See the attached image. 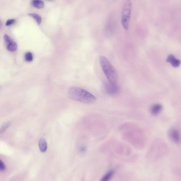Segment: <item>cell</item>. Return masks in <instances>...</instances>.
<instances>
[{"label": "cell", "instance_id": "cell-1", "mask_svg": "<svg viewBox=\"0 0 181 181\" xmlns=\"http://www.w3.org/2000/svg\"><path fill=\"white\" fill-rule=\"evenodd\" d=\"M68 96L71 100L86 104H92L96 101V98L94 95L79 87H72L69 88Z\"/></svg>", "mask_w": 181, "mask_h": 181}, {"label": "cell", "instance_id": "cell-2", "mask_svg": "<svg viewBox=\"0 0 181 181\" xmlns=\"http://www.w3.org/2000/svg\"><path fill=\"white\" fill-rule=\"evenodd\" d=\"M99 62L101 68L108 79L109 82L112 83H116L118 79L117 73L111 62L104 56H101L100 57Z\"/></svg>", "mask_w": 181, "mask_h": 181}, {"label": "cell", "instance_id": "cell-3", "mask_svg": "<svg viewBox=\"0 0 181 181\" xmlns=\"http://www.w3.org/2000/svg\"><path fill=\"white\" fill-rule=\"evenodd\" d=\"M132 12V3L130 0H126L123 5L121 14V24L124 30H127L129 28L131 15Z\"/></svg>", "mask_w": 181, "mask_h": 181}, {"label": "cell", "instance_id": "cell-4", "mask_svg": "<svg viewBox=\"0 0 181 181\" xmlns=\"http://www.w3.org/2000/svg\"><path fill=\"white\" fill-rule=\"evenodd\" d=\"M4 39L5 41V45L7 50L11 52H14L17 50L18 48L17 43H16L10 36L7 35H5L4 36Z\"/></svg>", "mask_w": 181, "mask_h": 181}, {"label": "cell", "instance_id": "cell-5", "mask_svg": "<svg viewBox=\"0 0 181 181\" xmlns=\"http://www.w3.org/2000/svg\"><path fill=\"white\" fill-rule=\"evenodd\" d=\"M104 89L105 92L109 95H114L117 93L119 90L118 86L116 83H112L109 82L104 84Z\"/></svg>", "mask_w": 181, "mask_h": 181}, {"label": "cell", "instance_id": "cell-6", "mask_svg": "<svg viewBox=\"0 0 181 181\" xmlns=\"http://www.w3.org/2000/svg\"><path fill=\"white\" fill-rule=\"evenodd\" d=\"M169 138L176 143H179L180 141V135L179 130L176 129H171L168 132Z\"/></svg>", "mask_w": 181, "mask_h": 181}, {"label": "cell", "instance_id": "cell-7", "mask_svg": "<svg viewBox=\"0 0 181 181\" xmlns=\"http://www.w3.org/2000/svg\"><path fill=\"white\" fill-rule=\"evenodd\" d=\"M166 61L171 64L172 66L174 67H178L181 64V60L176 58L174 55L171 54L167 57Z\"/></svg>", "mask_w": 181, "mask_h": 181}, {"label": "cell", "instance_id": "cell-8", "mask_svg": "<svg viewBox=\"0 0 181 181\" xmlns=\"http://www.w3.org/2000/svg\"><path fill=\"white\" fill-rule=\"evenodd\" d=\"M163 110V106L160 104H155L150 108V112L154 116L160 114Z\"/></svg>", "mask_w": 181, "mask_h": 181}, {"label": "cell", "instance_id": "cell-9", "mask_svg": "<svg viewBox=\"0 0 181 181\" xmlns=\"http://www.w3.org/2000/svg\"><path fill=\"white\" fill-rule=\"evenodd\" d=\"M39 149L42 152H45L47 149V143L45 138H41L38 143Z\"/></svg>", "mask_w": 181, "mask_h": 181}, {"label": "cell", "instance_id": "cell-10", "mask_svg": "<svg viewBox=\"0 0 181 181\" xmlns=\"http://www.w3.org/2000/svg\"><path fill=\"white\" fill-rule=\"evenodd\" d=\"M32 4L37 9H42L44 7V2L42 0H32Z\"/></svg>", "mask_w": 181, "mask_h": 181}, {"label": "cell", "instance_id": "cell-11", "mask_svg": "<svg viewBox=\"0 0 181 181\" xmlns=\"http://www.w3.org/2000/svg\"><path fill=\"white\" fill-rule=\"evenodd\" d=\"M114 174V171L113 170H111L106 173L105 175L101 178L100 181H109L111 179L112 176Z\"/></svg>", "mask_w": 181, "mask_h": 181}, {"label": "cell", "instance_id": "cell-12", "mask_svg": "<svg viewBox=\"0 0 181 181\" xmlns=\"http://www.w3.org/2000/svg\"><path fill=\"white\" fill-rule=\"evenodd\" d=\"M29 15L35 20V21L38 24H41L42 21V19L39 15L36 13H30Z\"/></svg>", "mask_w": 181, "mask_h": 181}, {"label": "cell", "instance_id": "cell-13", "mask_svg": "<svg viewBox=\"0 0 181 181\" xmlns=\"http://www.w3.org/2000/svg\"><path fill=\"white\" fill-rule=\"evenodd\" d=\"M11 125V122H5L4 124H3L1 128V133H2L7 129Z\"/></svg>", "mask_w": 181, "mask_h": 181}, {"label": "cell", "instance_id": "cell-14", "mask_svg": "<svg viewBox=\"0 0 181 181\" xmlns=\"http://www.w3.org/2000/svg\"><path fill=\"white\" fill-rule=\"evenodd\" d=\"M25 60L27 62H32L33 60V55L32 54V52H27L25 54Z\"/></svg>", "mask_w": 181, "mask_h": 181}, {"label": "cell", "instance_id": "cell-15", "mask_svg": "<svg viewBox=\"0 0 181 181\" xmlns=\"http://www.w3.org/2000/svg\"><path fill=\"white\" fill-rule=\"evenodd\" d=\"M16 21L15 19H9L7 21L5 24L7 26H11L13 24H14L16 23Z\"/></svg>", "mask_w": 181, "mask_h": 181}, {"label": "cell", "instance_id": "cell-16", "mask_svg": "<svg viewBox=\"0 0 181 181\" xmlns=\"http://www.w3.org/2000/svg\"><path fill=\"white\" fill-rule=\"evenodd\" d=\"M0 168H1V170L2 171H4L5 169V165L3 163V162L2 160H1V163H0Z\"/></svg>", "mask_w": 181, "mask_h": 181}, {"label": "cell", "instance_id": "cell-17", "mask_svg": "<svg viewBox=\"0 0 181 181\" xmlns=\"http://www.w3.org/2000/svg\"><path fill=\"white\" fill-rule=\"evenodd\" d=\"M49 1H51V0H49Z\"/></svg>", "mask_w": 181, "mask_h": 181}]
</instances>
